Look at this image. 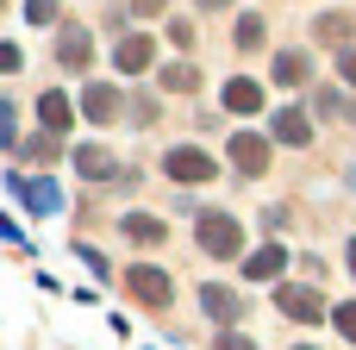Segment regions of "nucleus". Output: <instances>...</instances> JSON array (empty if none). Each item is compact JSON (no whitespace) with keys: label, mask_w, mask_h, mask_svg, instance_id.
<instances>
[{"label":"nucleus","mask_w":356,"mask_h":350,"mask_svg":"<svg viewBox=\"0 0 356 350\" xmlns=\"http://www.w3.org/2000/svg\"><path fill=\"white\" fill-rule=\"evenodd\" d=\"M194 238H200V250H207V257H219V263H232V257L244 250V225H238L232 213H200Z\"/></svg>","instance_id":"obj_1"},{"label":"nucleus","mask_w":356,"mask_h":350,"mask_svg":"<svg viewBox=\"0 0 356 350\" xmlns=\"http://www.w3.org/2000/svg\"><path fill=\"white\" fill-rule=\"evenodd\" d=\"M125 288H131V301L150 307V313H163V307L175 301V282H169V269H156V263H131V269H125Z\"/></svg>","instance_id":"obj_2"},{"label":"nucleus","mask_w":356,"mask_h":350,"mask_svg":"<svg viewBox=\"0 0 356 350\" xmlns=\"http://www.w3.org/2000/svg\"><path fill=\"white\" fill-rule=\"evenodd\" d=\"M163 175H169L175 188H194V182H213L219 169H213V157H207L200 144H175V150H163Z\"/></svg>","instance_id":"obj_3"},{"label":"nucleus","mask_w":356,"mask_h":350,"mask_svg":"<svg viewBox=\"0 0 356 350\" xmlns=\"http://www.w3.org/2000/svg\"><path fill=\"white\" fill-rule=\"evenodd\" d=\"M81 119H94V125H119V119H125V94H119L113 81H88V88H81Z\"/></svg>","instance_id":"obj_4"},{"label":"nucleus","mask_w":356,"mask_h":350,"mask_svg":"<svg viewBox=\"0 0 356 350\" xmlns=\"http://www.w3.org/2000/svg\"><path fill=\"white\" fill-rule=\"evenodd\" d=\"M275 307H282L288 319H300V326H319V319H325L319 288H300V282H282V288H275Z\"/></svg>","instance_id":"obj_5"},{"label":"nucleus","mask_w":356,"mask_h":350,"mask_svg":"<svg viewBox=\"0 0 356 350\" xmlns=\"http://www.w3.org/2000/svg\"><path fill=\"white\" fill-rule=\"evenodd\" d=\"M13 194H19L31 213H56V207H63V188H56L50 175H31V182H25V175H13Z\"/></svg>","instance_id":"obj_6"},{"label":"nucleus","mask_w":356,"mask_h":350,"mask_svg":"<svg viewBox=\"0 0 356 350\" xmlns=\"http://www.w3.org/2000/svg\"><path fill=\"white\" fill-rule=\"evenodd\" d=\"M200 307H207V319H219L225 332H232V326L244 319V301H238V294H232L225 282H207V288H200Z\"/></svg>","instance_id":"obj_7"},{"label":"nucleus","mask_w":356,"mask_h":350,"mask_svg":"<svg viewBox=\"0 0 356 350\" xmlns=\"http://www.w3.org/2000/svg\"><path fill=\"white\" fill-rule=\"evenodd\" d=\"M232 163H238L244 175H263V169H269V138H257V132H232Z\"/></svg>","instance_id":"obj_8"},{"label":"nucleus","mask_w":356,"mask_h":350,"mask_svg":"<svg viewBox=\"0 0 356 350\" xmlns=\"http://www.w3.org/2000/svg\"><path fill=\"white\" fill-rule=\"evenodd\" d=\"M88 56H94L88 25H63V38H56V63H63V69H88Z\"/></svg>","instance_id":"obj_9"},{"label":"nucleus","mask_w":356,"mask_h":350,"mask_svg":"<svg viewBox=\"0 0 356 350\" xmlns=\"http://www.w3.org/2000/svg\"><path fill=\"white\" fill-rule=\"evenodd\" d=\"M219 100H225V113H263V88H257L250 75H232Z\"/></svg>","instance_id":"obj_10"},{"label":"nucleus","mask_w":356,"mask_h":350,"mask_svg":"<svg viewBox=\"0 0 356 350\" xmlns=\"http://www.w3.org/2000/svg\"><path fill=\"white\" fill-rule=\"evenodd\" d=\"M150 56H156V44H150V38H138V31H131V38H119V50H113V63H119L125 75L150 69Z\"/></svg>","instance_id":"obj_11"},{"label":"nucleus","mask_w":356,"mask_h":350,"mask_svg":"<svg viewBox=\"0 0 356 350\" xmlns=\"http://www.w3.org/2000/svg\"><path fill=\"white\" fill-rule=\"evenodd\" d=\"M75 169H81L88 182H113V175H119L113 150H100V144H81V150H75Z\"/></svg>","instance_id":"obj_12"},{"label":"nucleus","mask_w":356,"mask_h":350,"mask_svg":"<svg viewBox=\"0 0 356 350\" xmlns=\"http://www.w3.org/2000/svg\"><path fill=\"white\" fill-rule=\"evenodd\" d=\"M119 232H125L131 244H163V238H169V225H163L156 213H125V219H119Z\"/></svg>","instance_id":"obj_13"},{"label":"nucleus","mask_w":356,"mask_h":350,"mask_svg":"<svg viewBox=\"0 0 356 350\" xmlns=\"http://www.w3.org/2000/svg\"><path fill=\"white\" fill-rule=\"evenodd\" d=\"M282 269H288V250H282V244H263L257 257H244V276H250V282H275Z\"/></svg>","instance_id":"obj_14"},{"label":"nucleus","mask_w":356,"mask_h":350,"mask_svg":"<svg viewBox=\"0 0 356 350\" xmlns=\"http://www.w3.org/2000/svg\"><path fill=\"white\" fill-rule=\"evenodd\" d=\"M307 138H313L307 113H300V106H282V113H275V144H294V150H300Z\"/></svg>","instance_id":"obj_15"},{"label":"nucleus","mask_w":356,"mask_h":350,"mask_svg":"<svg viewBox=\"0 0 356 350\" xmlns=\"http://www.w3.org/2000/svg\"><path fill=\"white\" fill-rule=\"evenodd\" d=\"M38 119H44V132H69V125H75L69 94H44V100H38Z\"/></svg>","instance_id":"obj_16"},{"label":"nucleus","mask_w":356,"mask_h":350,"mask_svg":"<svg viewBox=\"0 0 356 350\" xmlns=\"http://www.w3.org/2000/svg\"><path fill=\"white\" fill-rule=\"evenodd\" d=\"M275 81H282V88H300V81H307V56H300V50H282V56H275Z\"/></svg>","instance_id":"obj_17"},{"label":"nucleus","mask_w":356,"mask_h":350,"mask_svg":"<svg viewBox=\"0 0 356 350\" xmlns=\"http://www.w3.org/2000/svg\"><path fill=\"white\" fill-rule=\"evenodd\" d=\"M319 38L338 44V50H350V13H325V19H319Z\"/></svg>","instance_id":"obj_18"},{"label":"nucleus","mask_w":356,"mask_h":350,"mask_svg":"<svg viewBox=\"0 0 356 350\" xmlns=\"http://www.w3.org/2000/svg\"><path fill=\"white\" fill-rule=\"evenodd\" d=\"M163 88H169V94H194V88H200V69H194V63H175V69H163Z\"/></svg>","instance_id":"obj_19"},{"label":"nucleus","mask_w":356,"mask_h":350,"mask_svg":"<svg viewBox=\"0 0 356 350\" xmlns=\"http://www.w3.org/2000/svg\"><path fill=\"white\" fill-rule=\"evenodd\" d=\"M257 44H263V19L244 13V19H238V50H257Z\"/></svg>","instance_id":"obj_20"},{"label":"nucleus","mask_w":356,"mask_h":350,"mask_svg":"<svg viewBox=\"0 0 356 350\" xmlns=\"http://www.w3.org/2000/svg\"><path fill=\"white\" fill-rule=\"evenodd\" d=\"M332 326H338V332H344V338L356 344V301H344V307H332Z\"/></svg>","instance_id":"obj_21"},{"label":"nucleus","mask_w":356,"mask_h":350,"mask_svg":"<svg viewBox=\"0 0 356 350\" xmlns=\"http://www.w3.org/2000/svg\"><path fill=\"white\" fill-rule=\"evenodd\" d=\"M25 19L31 25H56V0H25Z\"/></svg>","instance_id":"obj_22"},{"label":"nucleus","mask_w":356,"mask_h":350,"mask_svg":"<svg viewBox=\"0 0 356 350\" xmlns=\"http://www.w3.org/2000/svg\"><path fill=\"white\" fill-rule=\"evenodd\" d=\"M213 350H257V344H250L244 332H219V344H213Z\"/></svg>","instance_id":"obj_23"},{"label":"nucleus","mask_w":356,"mask_h":350,"mask_svg":"<svg viewBox=\"0 0 356 350\" xmlns=\"http://www.w3.org/2000/svg\"><path fill=\"white\" fill-rule=\"evenodd\" d=\"M19 63H25V56H19V44H0V75H13Z\"/></svg>","instance_id":"obj_24"},{"label":"nucleus","mask_w":356,"mask_h":350,"mask_svg":"<svg viewBox=\"0 0 356 350\" xmlns=\"http://www.w3.org/2000/svg\"><path fill=\"white\" fill-rule=\"evenodd\" d=\"M338 75H344V81L356 88V50H344V56H338Z\"/></svg>","instance_id":"obj_25"},{"label":"nucleus","mask_w":356,"mask_h":350,"mask_svg":"<svg viewBox=\"0 0 356 350\" xmlns=\"http://www.w3.org/2000/svg\"><path fill=\"white\" fill-rule=\"evenodd\" d=\"M163 6H169V0H131V13H138V19H150V13H163Z\"/></svg>","instance_id":"obj_26"},{"label":"nucleus","mask_w":356,"mask_h":350,"mask_svg":"<svg viewBox=\"0 0 356 350\" xmlns=\"http://www.w3.org/2000/svg\"><path fill=\"white\" fill-rule=\"evenodd\" d=\"M0 144H13V106H0Z\"/></svg>","instance_id":"obj_27"},{"label":"nucleus","mask_w":356,"mask_h":350,"mask_svg":"<svg viewBox=\"0 0 356 350\" xmlns=\"http://www.w3.org/2000/svg\"><path fill=\"white\" fill-rule=\"evenodd\" d=\"M344 257H350V276H356V238H350V250H344Z\"/></svg>","instance_id":"obj_28"},{"label":"nucleus","mask_w":356,"mask_h":350,"mask_svg":"<svg viewBox=\"0 0 356 350\" xmlns=\"http://www.w3.org/2000/svg\"><path fill=\"white\" fill-rule=\"evenodd\" d=\"M200 6H232V0H200Z\"/></svg>","instance_id":"obj_29"},{"label":"nucleus","mask_w":356,"mask_h":350,"mask_svg":"<svg viewBox=\"0 0 356 350\" xmlns=\"http://www.w3.org/2000/svg\"><path fill=\"white\" fill-rule=\"evenodd\" d=\"M300 350H313V344H300Z\"/></svg>","instance_id":"obj_30"}]
</instances>
